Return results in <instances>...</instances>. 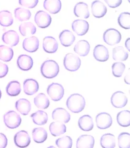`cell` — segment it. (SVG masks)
<instances>
[{
    "label": "cell",
    "instance_id": "cell-17",
    "mask_svg": "<svg viewBox=\"0 0 130 148\" xmlns=\"http://www.w3.org/2000/svg\"><path fill=\"white\" fill-rule=\"evenodd\" d=\"M17 66L22 71H27L32 68L33 61L32 58L27 55L19 56L17 61Z\"/></svg>",
    "mask_w": 130,
    "mask_h": 148
},
{
    "label": "cell",
    "instance_id": "cell-3",
    "mask_svg": "<svg viewBox=\"0 0 130 148\" xmlns=\"http://www.w3.org/2000/svg\"><path fill=\"white\" fill-rule=\"evenodd\" d=\"M81 61L78 56L72 53H68L65 56L64 60V65L66 70L69 71L75 72L80 68Z\"/></svg>",
    "mask_w": 130,
    "mask_h": 148
},
{
    "label": "cell",
    "instance_id": "cell-2",
    "mask_svg": "<svg viewBox=\"0 0 130 148\" xmlns=\"http://www.w3.org/2000/svg\"><path fill=\"white\" fill-rule=\"evenodd\" d=\"M60 71L58 64L55 61L47 60L42 63L41 67L42 75L47 79H53L56 77Z\"/></svg>",
    "mask_w": 130,
    "mask_h": 148
},
{
    "label": "cell",
    "instance_id": "cell-13",
    "mask_svg": "<svg viewBox=\"0 0 130 148\" xmlns=\"http://www.w3.org/2000/svg\"><path fill=\"white\" fill-rule=\"evenodd\" d=\"M52 118L57 121L68 123L70 120V115L64 108H57L52 112Z\"/></svg>",
    "mask_w": 130,
    "mask_h": 148
},
{
    "label": "cell",
    "instance_id": "cell-33",
    "mask_svg": "<svg viewBox=\"0 0 130 148\" xmlns=\"http://www.w3.org/2000/svg\"><path fill=\"white\" fill-rule=\"evenodd\" d=\"M116 121L121 126L127 127L130 125V112L129 110H122L117 114Z\"/></svg>",
    "mask_w": 130,
    "mask_h": 148
},
{
    "label": "cell",
    "instance_id": "cell-10",
    "mask_svg": "<svg viewBox=\"0 0 130 148\" xmlns=\"http://www.w3.org/2000/svg\"><path fill=\"white\" fill-rule=\"evenodd\" d=\"M111 103L114 107L116 108H121L127 104V97L123 92L117 91L111 96Z\"/></svg>",
    "mask_w": 130,
    "mask_h": 148
},
{
    "label": "cell",
    "instance_id": "cell-29",
    "mask_svg": "<svg viewBox=\"0 0 130 148\" xmlns=\"http://www.w3.org/2000/svg\"><path fill=\"white\" fill-rule=\"evenodd\" d=\"M33 139L35 143H43L47 138V132L45 129L42 127H38L32 130Z\"/></svg>",
    "mask_w": 130,
    "mask_h": 148
},
{
    "label": "cell",
    "instance_id": "cell-22",
    "mask_svg": "<svg viewBox=\"0 0 130 148\" xmlns=\"http://www.w3.org/2000/svg\"><path fill=\"white\" fill-rule=\"evenodd\" d=\"M43 6L50 13L57 14L62 8V2L60 0H45Z\"/></svg>",
    "mask_w": 130,
    "mask_h": 148
},
{
    "label": "cell",
    "instance_id": "cell-7",
    "mask_svg": "<svg viewBox=\"0 0 130 148\" xmlns=\"http://www.w3.org/2000/svg\"><path fill=\"white\" fill-rule=\"evenodd\" d=\"M35 21L39 27L45 28L51 25V18L47 13L43 11H39L35 14Z\"/></svg>",
    "mask_w": 130,
    "mask_h": 148
},
{
    "label": "cell",
    "instance_id": "cell-9",
    "mask_svg": "<svg viewBox=\"0 0 130 148\" xmlns=\"http://www.w3.org/2000/svg\"><path fill=\"white\" fill-rule=\"evenodd\" d=\"M30 136L26 131H19L15 135L14 143L18 147L26 148L30 145Z\"/></svg>",
    "mask_w": 130,
    "mask_h": 148
},
{
    "label": "cell",
    "instance_id": "cell-45",
    "mask_svg": "<svg viewBox=\"0 0 130 148\" xmlns=\"http://www.w3.org/2000/svg\"><path fill=\"white\" fill-rule=\"evenodd\" d=\"M8 72V67L7 64L0 62V78L5 77Z\"/></svg>",
    "mask_w": 130,
    "mask_h": 148
},
{
    "label": "cell",
    "instance_id": "cell-36",
    "mask_svg": "<svg viewBox=\"0 0 130 148\" xmlns=\"http://www.w3.org/2000/svg\"><path fill=\"white\" fill-rule=\"evenodd\" d=\"M15 17L20 22L27 21L30 19L31 13L29 10L22 8H17L14 11Z\"/></svg>",
    "mask_w": 130,
    "mask_h": 148
},
{
    "label": "cell",
    "instance_id": "cell-6",
    "mask_svg": "<svg viewBox=\"0 0 130 148\" xmlns=\"http://www.w3.org/2000/svg\"><path fill=\"white\" fill-rule=\"evenodd\" d=\"M103 39L106 44L114 46L119 44L121 40V35L118 30L114 28H109L106 30L103 35Z\"/></svg>",
    "mask_w": 130,
    "mask_h": 148
},
{
    "label": "cell",
    "instance_id": "cell-16",
    "mask_svg": "<svg viewBox=\"0 0 130 148\" xmlns=\"http://www.w3.org/2000/svg\"><path fill=\"white\" fill-rule=\"evenodd\" d=\"M91 8L93 15L96 18H101L104 16L107 11L105 5L98 0L93 2Z\"/></svg>",
    "mask_w": 130,
    "mask_h": 148
},
{
    "label": "cell",
    "instance_id": "cell-46",
    "mask_svg": "<svg viewBox=\"0 0 130 148\" xmlns=\"http://www.w3.org/2000/svg\"><path fill=\"white\" fill-rule=\"evenodd\" d=\"M7 139L5 134L0 133V148H4L7 145Z\"/></svg>",
    "mask_w": 130,
    "mask_h": 148
},
{
    "label": "cell",
    "instance_id": "cell-39",
    "mask_svg": "<svg viewBox=\"0 0 130 148\" xmlns=\"http://www.w3.org/2000/svg\"><path fill=\"white\" fill-rule=\"evenodd\" d=\"M118 22L120 26L125 29L130 28V14L128 12H123L120 14Z\"/></svg>",
    "mask_w": 130,
    "mask_h": 148
},
{
    "label": "cell",
    "instance_id": "cell-30",
    "mask_svg": "<svg viewBox=\"0 0 130 148\" xmlns=\"http://www.w3.org/2000/svg\"><path fill=\"white\" fill-rule=\"evenodd\" d=\"M33 123L40 126L44 125L47 123L48 116L46 112L43 110H38L31 115Z\"/></svg>",
    "mask_w": 130,
    "mask_h": 148
},
{
    "label": "cell",
    "instance_id": "cell-43",
    "mask_svg": "<svg viewBox=\"0 0 130 148\" xmlns=\"http://www.w3.org/2000/svg\"><path fill=\"white\" fill-rule=\"evenodd\" d=\"M39 0H19V4L28 8H33L37 5Z\"/></svg>",
    "mask_w": 130,
    "mask_h": 148
},
{
    "label": "cell",
    "instance_id": "cell-42",
    "mask_svg": "<svg viewBox=\"0 0 130 148\" xmlns=\"http://www.w3.org/2000/svg\"><path fill=\"white\" fill-rule=\"evenodd\" d=\"M125 66L124 63L120 62L114 63L112 66V74L115 77H121L125 71Z\"/></svg>",
    "mask_w": 130,
    "mask_h": 148
},
{
    "label": "cell",
    "instance_id": "cell-34",
    "mask_svg": "<svg viewBox=\"0 0 130 148\" xmlns=\"http://www.w3.org/2000/svg\"><path fill=\"white\" fill-rule=\"evenodd\" d=\"M34 103L39 109L45 110L49 106V101L44 93H40L34 99Z\"/></svg>",
    "mask_w": 130,
    "mask_h": 148
},
{
    "label": "cell",
    "instance_id": "cell-18",
    "mask_svg": "<svg viewBox=\"0 0 130 148\" xmlns=\"http://www.w3.org/2000/svg\"><path fill=\"white\" fill-rule=\"evenodd\" d=\"M2 40L5 44L14 47L19 43V36L16 31L9 30L3 34Z\"/></svg>",
    "mask_w": 130,
    "mask_h": 148
},
{
    "label": "cell",
    "instance_id": "cell-12",
    "mask_svg": "<svg viewBox=\"0 0 130 148\" xmlns=\"http://www.w3.org/2000/svg\"><path fill=\"white\" fill-rule=\"evenodd\" d=\"M93 56L95 59L100 62H105L109 57L108 49L105 46L98 45L93 50Z\"/></svg>",
    "mask_w": 130,
    "mask_h": 148
},
{
    "label": "cell",
    "instance_id": "cell-23",
    "mask_svg": "<svg viewBox=\"0 0 130 148\" xmlns=\"http://www.w3.org/2000/svg\"><path fill=\"white\" fill-rule=\"evenodd\" d=\"M73 12L76 16L82 17L85 19L88 18L90 15L88 5L84 2L77 3L74 8Z\"/></svg>",
    "mask_w": 130,
    "mask_h": 148
},
{
    "label": "cell",
    "instance_id": "cell-26",
    "mask_svg": "<svg viewBox=\"0 0 130 148\" xmlns=\"http://www.w3.org/2000/svg\"><path fill=\"white\" fill-rule=\"evenodd\" d=\"M49 129L51 135L54 137L64 134L67 130L65 124L59 121L51 123L49 127Z\"/></svg>",
    "mask_w": 130,
    "mask_h": 148
},
{
    "label": "cell",
    "instance_id": "cell-37",
    "mask_svg": "<svg viewBox=\"0 0 130 148\" xmlns=\"http://www.w3.org/2000/svg\"><path fill=\"white\" fill-rule=\"evenodd\" d=\"M12 14L8 11L0 12V25L3 27H9L13 24Z\"/></svg>",
    "mask_w": 130,
    "mask_h": 148
},
{
    "label": "cell",
    "instance_id": "cell-14",
    "mask_svg": "<svg viewBox=\"0 0 130 148\" xmlns=\"http://www.w3.org/2000/svg\"><path fill=\"white\" fill-rule=\"evenodd\" d=\"M58 44L56 39L51 36H46L43 40L44 50L49 53H53L57 51Z\"/></svg>",
    "mask_w": 130,
    "mask_h": 148
},
{
    "label": "cell",
    "instance_id": "cell-20",
    "mask_svg": "<svg viewBox=\"0 0 130 148\" xmlns=\"http://www.w3.org/2000/svg\"><path fill=\"white\" fill-rule=\"evenodd\" d=\"M60 43L64 47H70L76 40V37L72 32L69 30H64L59 35Z\"/></svg>",
    "mask_w": 130,
    "mask_h": 148
},
{
    "label": "cell",
    "instance_id": "cell-38",
    "mask_svg": "<svg viewBox=\"0 0 130 148\" xmlns=\"http://www.w3.org/2000/svg\"><path fill=\"white\" fill-rule=\"evenodd\" d=\"M13 56V50L11 48L4 45L0 46V60L8 62L12 59Z\"/></svg>",
    "mask_w": 130,
    "mask_h": 148
},
{
    "label": "cell",
    "instance_id": "cell-27",
    "mask_svg": "<svg viewBox=\"0 0 130 148\" xmlns=\"http://www.w3.org/2000/svg\"><path fill=\"white\" fill-rule=\"evenodd\" d=\"M15 107L19 112L23 115H27L31 109L30 101L24 99H19L15 104Z\"/></svg>",
    "mask_w": 130,
    "mask_h": 148
},
{
    "label": "cell",
    "instance_id": "cell-31",
    "mask_svg": "<svg viewBox=\"0 0 130 148\" xmlns=\"http://www.w3.org/2000/svg\"><path fill=\"white\" fill-rule=\"evenodd\" d=\"M129 54L122 46L115 47L112 50V58L114 60L123 61L127 60Z\"/></svg>",
    "mask_w": 130,
    "mask_h": 148
},
{
    "label": "cell",
    "instance_id": "cell-19",
    "mask_svg": "<svg viewBox=\"0 0 130 148\" xmlns=\"http://www.w3.org/2000/svg\"><path fill=\"white\" fill-rule=\"evenodd\" d=\"M95 139L91 135L84 134L79 137L77 141L76 147L77 148H94Z\"/></svg>",
    "mask_w": 130,
    "mask_h": 148
},
{
    "label": "cell",
    "instance_id": "cell-28",
    "mask_svg": "<svg viewBox=\"0 0 130 148\" xmlns=\"http://www.w3.org/2000/svg\"><path fill=\"white\" fill-rule=\"evenodd\" d=\"M19 30L22 36H29L35 34L37 28L32 23L26 22L20 24Z\"/></svg>",
    "mask_w": 130,
    "mask_h": 148
},
{
    "label": "cell",
    "instance_id": "cell-47",
    "mask_svg": "<svg viewBox=\"0 0 130 148\" xmlns=\"http://www.w3.org/2000/svg\"><path fill=\"white\" fill-rule=\"evenodd\" d=\"M125 46L128 50L130 51V38L127 39L125 42Z\"/></svg>",
    "mask_w": 130,
    "mask_h": 148
},
{
    "label": "cell",
    "instance_id": "cell-15",
    "mask_svg": "<svg viewBox=\"0 0 130 148\" xmlns=\"http://www.w3.org/2000/svg\"><path fill=\"white\" fill-rule=\"evenodd\" d=\"M22 47L24 50L29 52L37 51L39 48V41L37 37L31 36L24 39L22 43Z\"/></svg>",
    "mask_w": 130,
    "mask_h": 148
},
{
    "label": "cell",
    "instance_id": "cell-25",
    "mask_svg": "<svg viewBox=\"0 0 130 148\" xmlns=\"http://www.w3.org/2000/svg\"><path fill=\"white\" fill-rule=\"evenodd\" d=\"M78 125L80 129L85 132L92 130L94 127L92 117L89 115L82 116L79 119Z\"/></svg>",
    "mask_w": 130,
    "mask_h": 148
},
{
    "label": "cell",
    "instance_id": "cell-24",
    "mask_svg": "<svg viewBox=\"0 0 130 148\" xmlns=\"http://www.w3.org/2000/svg\"><path fill=\"white\" fill-rule=\"evenodd\" d=\"M90 50V45L88 41L81 40L77 42L74 47V51L78 55L85 57L89 54Z\"/></svg>",
    "mask_w": 130,
    "mask_h": 148
},
{
    "label": "cell",
    "instance_id": "cell-1",
    "mask_svg": "<svg viewBox=\"0 0 130 148\" xmlns=\"http://www.w3.org/2000/svg\"><path fill=\"white\" fill-rule=\"evenodd\" d=\"M86 105L84 97L79 94H73L68 97L67 107L73 113H79L84 110Z\"/></svg>",
    "mask_w": 130,
    "mask_h": 148
},
{
    "label": "cell",
    "instance_id": "cell-40",
    "mask_svg": "<svg viewBox=\"0 0 130 148\" xmlns=\"http://www.w3.org/2000/svg\"><path fill=\"white\" fill-rule=\"evenodd\" d=\"M118 145L120 148H130V134L127 132H122L119 135Z\"/></svg>",
    "mask_w": 130,
    "mask_h": 148
},
{
    "label": "cell",
    "instance_id": "cell-4",
    "mask_svg": "<svg viewBox=\"0 0 130 148\" xmlns=\"http://www.w3.org/2000/svg\"><path fill=\"white\" fill-rule=\"evenodd\" d=\"M6 126L10 129H15L20 126L22 118L15 111H9L3 116Z\"/></svg>",
    "mask_w": 130,
    "mask_h": 148
},
{
    "label": "cell",
    "instance_id": "cell-21",
    "mask_svg": "<svg viewBox=\"0 0 130 148\" xmlns=\"http://www.w3.org/2000/svg\"><path fill=\"white\" fill-rule=\"evenodd\" d=\"M39 85L35 79H26L24 82V93L28 95H33L38 92Z\"/></svg>",
    "mask_w": 130,
    "mask_h": 148
},
{
    "label": "cell",
    "instance_id": "cell-11",
    "mask_svg": "<svg viewBox=\"0 0 130 148\" xmlns=\"http://www.w3.org/2000/svg\"><path fill=\"white\" fill-rule=\"evenodd\" d=\"M72 29L78 36H83L89 29L88 22L83 19H76L72 23Z\"/></svg>",
    "mask_w": 130,
    "mask_h": 148
},
{
    "label": "cell",
    "instance_id": "cell-44",
    "mask_svg": "<svg viewBox=\"0 0 130 148\" xmlns=\"http://www.w3.org/2000/svg\"><path fill=\"white\" fill-rule=\"evenodd\" d=\"M107 5L111 8L119 7L122 3V0H104Z\"/></svg>",
    "mask_w": 130,
    "mask_h": 148
},
{
    "label": "cell",
    "instance_id": "cell-5",
    "mask_svg": "<svg viewBox=\"0 0 130 148\" xmlns=\"http://www.w3.org/2000/svg\"><path fill=\"white\" fill-rule=\"evenodd\" d=\"M64 88L59 83H53L49 85L47 89V93L51 100L57 101L61 100L64 95Z\"/></svg>",
    "mask_w": 130,
    "mask_h": 148
},
{
    "label": "cell",
    "instance_id": "cell-8",
    "mask_svg": "<svg viewBox=\"0 0 130 148\" xmlns=\"http://www.w3.org/2000/svg\"><path fill=\"white\" fill-rule=\"evenodd\" d=\"M96 123L99 129H107L110 127L112 124V118L108 113L101 112L96 116Z\"/></svg>",
    "mask_w": 130,
    "mask_h": 148
},
{
    "label": "cell",
    "instance_id": "cell-32",
    "mask_svg": "<svg viewBox=\"0 0 130 148\" xmlns=\"http://www.w3.org/2000/svg\"><path fill=\"white\" fill-rule=\"evenodd\" d=\"M100 145L104 148H114L116 147V139L114 134H106L100 138Z\"/></svg>",
    "mask_w": 130,
    "mask_h": 148
},
{
    "label": "cell",
    "instance_id": "cell-35",
    "mask_svg": "<svg viewBox=\"0 0 130 148\" xmlns=\"http://www.w3.org/2000/svg\"><path fill=\"white\" fill-rule=\"evenodd\" d=\"M6 90L9 96H17L21 92L20 84L19 82L16 81H11L7 85Z\"/></svg>",
    "mask_w": 130,
    "mask_h": 148
},
{
    "label": "cell",
    "instance_id": "cell-41",
    "mask_svg": "<svg viewBox=\"0 0 130 148\" xmlns=\"http://www.w3.org/2000/svg\"><path fill=\"white\" fill-rule=\"evenodd\" d=\"M56 145L60 148H71L72 145V140L69 136H64L56 140Z\"/></svg>",
    "mask_w": 130,
    "mask_h": 148
},
{
    "label": "cell",
    "instance_id": "cell-48",
    "mask_svg": "<svg viewBox=\"0 0 130 148\" xmlns=\"http://www.w3.org/2000/svg\"><path fill=\"white\" fill-rule=\"evenodd\" d=\"M1 94H2V93H1V91L0 90V99H1Z\"/></svg>",
    "mask_w": 130,
    "mask_h": 148
}]
</instances>
